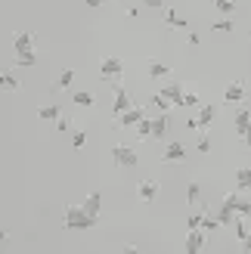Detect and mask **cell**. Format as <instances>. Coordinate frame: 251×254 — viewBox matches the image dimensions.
I'll return each instance as SVG.
<instances>
[{"label": "cell", "mask_w": 251, "mask_h": 254, "mask_svg": "<svg viewBox=\"0 0 251 254\" xmlns=\"http://www.w3.org/2000/svg\"><path fill=\"white\" fill-rule=\"evenodd\" d=\"M62 226L71 230V233H81V230L96 226V217H93V214H87L84 205H68L65 211H62Z\"/></svg>", "instance_id": "1"}, {"label": "cell", "mask_w": 251, "mask_h": 254, "mask_svg": "<svg viewBox=\"0 0 251 254\" xmlns=\"http://www.w3.org/2000/svg\"><path fill=\"white\" fill-rule=\"evenodd\" d=\"M99 74H103L106 84H121L124 62H121L118 56H103V62H99Z\"/></svg>", "instance_id": "2"}, {"label": "cell", "mask_w": 251, "mask_h": 254, "mask_svg": "<svg viewBox=\"0 0 251 254\" xmlns=\"http://www.w3.org/2000/svg\"><path fill=\"white\" fill-rule=\"evenodd\" d=\"M112 161H115L118 168H136V164H140V155H136L133 146L118 143V146H112Z\"/></svg>", "instance_id": "3"}, {"label": "cell", "mask_w": 251, "mask_h": 254, "mask_svg": "<svg viewBox=\"0 0 251 254\" xmlns=\"http://www.w3.org/2000/svg\"><path fill=\"white\" fill-rule=\"evenodd\" d=\"M236 201H239V195H236V192H227V195L220 198L217 220H220L223 226H233V220H236Z\"/></svg>", "instance_id": "4"}, {"label": "cell", "mask_w": 251, "mask_h": 254, "mask_svg": "<svg viewBox=\"0 0 251 254\" xmlns=\"http://www.w3.org/2000/svg\"><path fill=\"white\" fill-rule=\"evenodd\" d=\"M34 47H37V31H19L12 37V50L16 53H34Z\"/></svg>", "instance_id": "5"}, {"label": "cell", "mask_w": 251, "mask_h": 254, "mask_svg": "<svg viewBox=\"0 0 251 254\" xmlns=\"http://www.w3.org/2000/svg\"><path fill=\"white\" fill-rule=\"evenodd\" d=\"M112 87H115V103H112V115L118 118V115H124L127 109H133V99H130V93L124 90L121 84H112Z\"/></svg>", "instance_id": "6"}, {"label": "cell", "mask_w": 251, "mask_h": 254, "mask_svg": "<svg viewBox=\"0 0 251 254\" xmlns=\"http://www.w3.org/2000/svg\"><path fill=\"white\" fill-rule=\"evenodd\" d=\"M205 248V230H189L183 239V254H202Z\"/></svg>", "instance_id": "7"}, {"label": "cell", "mask_w": 251, "mask_h": 254, "mask_svg": "<svg viewBox=\"0 0 251 254\" xmlns=\"http://www.w3.org/2000/svg\"><path fill=\"white\" fill-rule=\"evenodd\" d=\"M143 118H146L143 106H133V109H127V112H124V115H118L115 121H118V127H121V130H130V127H136V124H140Z\"/></svg>", "instance_id": "8"}, {"label": "cell", "mask_w": 251, "mask_h": 254, "mask_svg": "<svg viewBox=\"0 0 251 254\" xmlns=\"http://www.w3.org/2000/svg\"><path fill=\"white\" fill-rule=\"evenodd\" d=\"M158 192H161V183L158 180H140L136 183V195H140V201H155L158 198Z\"/></svg>", "instance_id": "9"}, {"label": "cell", "mask_w": 251, "mask_h": 254, "mask_svg": "<svg viewBox=\"0 0 251 254\" xmlns=\"http://www.w3.org/2000/svg\"><path fill=\"white\" fill-rule=\"evenodd\" d=\"M158 93H165L174 106H183V93H186V87H183L180 81H165V84L158 87Z\"/></svg>", "instance_id": "10"}, {"label": "cell", "mask_w": 251, "mask_h": 254, "mask_svg": "<svg viewBox=\"0 0 251 254\" xmlns=\"http://www.w3.org/2000/svg\"><path fill=\"white\" fill-rule=\"evenodd\" d=\"M183 158H186V146L180 143V139L168 143L165 152H161V161H165V164H177V161H183Z\"/></svg>", "instance_id": "11"}, {"label": "cell", "mask_w": 251, "mask_h": 254, "mask_svg": "<svg viewBox=\"0 0 251 254\" xmlns=\"http://www.w3.org/2000/svg\"><path fill=\"white\" fill-rule=\"evenodd\" d=\"M248 127H251V112L245 106H236V112H233V130L239 133V136H245Z\"/></svg>", "instance_id": "12"}, {"label": "cell", "mask_w": 251, "mask_h": 254, "mask_svg": "<svg viewBox=\"0 0 251 254\" xmlns=\"http://www.w3.org/2000/svg\"><path fill=\"white\" fill-rule=\"evenodd\" d=\"M223 103H227V106H242L245 103V87H242V81L227 84V90H223Z\"/></svg>", "instance_id": "13"}, {"label": "cell", "mask_w": 251, "mask_h": 254, "mask_svg": "<svg viewBox=\"0 0 251 254\" xmlns=\"http://www.w3.org/2000/svg\"><path fill=\"white\" fill-rule=\"evenodd\" d=\"M37 118H41V121H47V124H56V121L62 118V109H59V103H44L41 109H37Z\"/></svg>", "instance_id": "14"}, {"label": "cell", "mask_w": 251, "mask_h": 254, "mask_svg": "<svg viewBox=\"0 0 251 254\" xmlns=\"http://www.w3.org/2000/svg\"><path fill=\"white\" fill-rule=\"evenodd\" d=\"M165 22L171 25L174 31H189V19H186V16H180L177 9H165Z\"/></svg>", "instance_id": "15"}, {"label": "cell", "mask_w": 251, "mask_h": 254, "mask_svg": "<svg viewBox=\"0 0 251 254\" xmlns=\"http://www.w3.org/2000/svg\"><path fill=\"white\" fill-rule=\"evenodd\" d=\"M195 118H198V124H202V130H208V127L214 124V118H217V106H214V103H205L202 109H198Z\"/></svg>", "instance_id": "16"}, {"label": "cell", "mask_w": 251, "mask_h": 254, "mask_svg": "<svg viewBox=\"0 0 251 254\" xmlns=\"http://www.w3.org/2000/svg\"><path fill=\"white\" fill-rule=\"evenodd\" d=\"M146 74H149L152 81H158V78H168L171 68L165 65V62H158V59H149V62H146Z\"/></svg>", "instance_id": "17"}, {"label": "cell", "mask_w": 251, "mask_h": 254, "mask_svg": "<svg viewBox=\"0 0 251 254\" xmlns=\"http://www.w3.org/2000/svg\"><path fill=\"white\" fill-rule=\"evenodd\" d=\"M168 136V112H158L152 118V139H165Z\"/></svg>", "instance_id": "18"}, {"label": "cell", "mask_w": 251, "mask_h": 254, "mask_svg": "<svg viewBox=\"0 0 251 254\" xmlns=\"http://www.w3.org/2000/svg\"><path fill=\"white\" fill-rule=\"evenodd\" d=\"M71 99H74V106H81V109H93V106H96V99H93L90 90H78Z\"/></svg>", "instance_id": "19"}, {"label": "cell", "mask_w": 251, "mask_h": 254, "mask_svg": "<svg viewBox=\"0 0 251 254\" xmlns=\"http://www.w3.org/2000/svg\"><path fill=\"white\" fill-rule=\"evenodd\" d=\"M99 205H103V195H99V192H90V195L84 198V211H87V214H93V217L99 214Z\"/></svg>", "instance_id": "20"}, {"label": "cell", "mask_w": 251, "mask_h": 254, "mask_svg": "<svg viewBox=\"0 0 251 254\" xmlns=\"http://www.w3.org/2000/svg\"><path fill=\"white\" fill-rule=\"evenodd\" d=\"M186 201H189V205H202V183H189L186 186Z\"/></svg>", "instance_id": "21"}, {"label": "cell", "mask_w": 251, "mask_h": 254, "mask_svg": "<svg viewBox=\"0 0 251 254\" xmlns=\"http://www.w3.org/2000/svg\"><path fill=\"white\" fill-rule=\"evenodd\" d=\"M0 87H3V93H12V90H19V78L12 71H3V78H0Z\"/></svg>", "instance_id": "22"}, {"label": "cell", "mask_w": 251, "mask_h": 254, "mask_svg": "<svg viewBox=\"0 0 251 254\" xmlns=\"http://www.w3.org/2000/svg\"><path fill=\"white\" fill-rule=\"evenodd\" d=\"M149 103H152V109H155V112H168V109L174 106L165 93H152V99H149Z\"/></svg>", "instance_id": "23"}, {"label": "cell", "mask_w": 251, "mask_h": 254, "mask_svg": "<svg viewBox=\"0 0 251 254\" xmlns=\"http://www.w3.org/2000/svg\"><path fill=\"white\" fill-rule=\"evenodd\" d=\"M133 130H136V136H140V139H152V118H143Z\"/></svg>", "instance_id": "24"}, {"label": "cell", "mask_w": 251, "mask_h": 254, "mask_svg": "<svg viewBox=\"0 0 251 254\" xmlns=\"http://www.w3.org/2000/svg\"><path fill=\"white\" fill-rule=\"evenodd\" d=\"M220 226H223V223L217 220V214H211V211H208V214H205V220H202V230H205V233H217Z\"/></svg>", "instance_id": "25"}, {"label": "cell", "mask_w": 251, "mask_h": 254, "mask_svg": "<svg viewBox=\"0 0 251 254\" xmlns=\"http://www.w3.org/2000/svg\"><path fill=\"white\" fill-rule=\"evenodd\" d=\"M236 186H239V189H251V168H239V171H236Z\"/></svg>", "instance_id": "26"}, {"label": "cell", "mask_w": 251, "mask_h": 254, "mask_svg": "<svg viewBox=\"0 0 251 254\" xmlns=\"http://www.w3.org/2000/svg\"><path fill=\"white\" fill-rule=\"evenodd\" d=\"M233 233H236V239H239V242L251 233V230H248V223H245V217H239V214H236V220H233Z\"/></svg>", "instance_id": "27"}, {"label": "cell", "mask_w": 251, "mask_h": 254, "mask_svg": "<svg viewBox=\"0 0 251 254\" xmlns=\"http://www.w3.org/2000/svg\"><path fill=\"white\" fill-rule=\"evenodd\" d=\"M34 62H37V56H34V53H16L12 65H16V68H28V65H34Z\"/></svg>", "instance_id": "28"}, {"label": "cell", "mask_w": 251, "mask_h": 254, "mask_svg": "<svg viewBox=\"0 0 251 254\" xmlns=\"http://www.w3.org/2000/svg\"><path fill=\"white\" fill-rule=\"evenodd\" d=\"M214 9L220 16H233L236 12V0H214Z\"/></svg>", "instance_id": "29"}, {"label": "cell", "mask_w": 251, "mask_h": 254, "mask_svg": "<svg viewBox=\"0 0 251 254\" xmlns=\"http://www.w3.org/2000/svg\"><path fill=\"white\" fill-rule=\"evenodd\" d=\"M205 214H208V211H192L189 217H186V226H189V230H202V220H205Z\"/></svg>", "instance_id": "30"}, {"label": "cell", "mask_w": 251, "mask_h": 254, "mask_svg": "<svg viewBox=\"0 0 251 254\" xmlns=\"http://www.w3.org/2000/svg\"><path fill=\"white\" fill-rule=\"evenodd\" d=\"M183 106H186V109H195V106H202V99H198V93L192 90V87H186V93H183Z\"/></svg>", "instance_id": "31"}, {"label": "cell", "mask_w": 251, "mask_h": 254, "mask_svg": "<svg viewBox=\"0 0 251 254\" xmlns=\"http://www.w3.org/2000/svg\"><path fill=\"white\" fill-rule=\"evenodd\" d=\"M211 28H214L217 34H230V31H233V16H223L220 22H214V25H211Z\"/></svg>", "instance_id": "32"}, {"label": "cell", "mask_w": 251, "mask_h": 254, "mask_svg": "<svg viewBox=\"0 0 251 254\" xmlns=\"http://www.w3.org/2000/svg\"><path fill=\"white\" fill-rule=\"evenodd\" d=\"M236 214H239V217H251V201L239 195V201H236Z\"/></svg>", "instance_id": "33"}, {"label": "cell", "mask_w": 251, "mask_h": 254, "mask_svg": "<svg viewBox=\"0 0 251 254\" xmlns=\"http://www.w3.org/2000/svg\"><path fill=\"white\" fill-rule=\"evenodd\" d=\"M71 81H74V71H71V68H65V71L59 74V81H56V90H62V87H68Z\"/></svg>", "instance_id": "34"}, {"label": "cell", "mask_w": 251, "mask_h": 254, "mask_svg": "<svg viewBox=\"0 0 251 254\" xmlns=\"http://www.w3.org/2000/svg\"><path fill=\"white\" fill-rule=\"evenodd\" d=\"M71 146H74V149H84V146H87V133H84V130H78V133L71 136Z\"/></svg>", "instance_id": "35"}, {"label": "cell", "mask_w": 251, "mask_h": 254, "mask_svg": "<svg viewBox=\"0 0 251 254\" xmlns=\"http://www.w3.org/2000/svg\"><path fill=\"white\" fill-rule=\"evenodd\" d=\"M56 127H59V133H65V130H71V118H68V115H62V118L56 121Z\"/></svg>", "instance_id": "36"}, {"label": "cell", "mask_w": 251, "mask_h": 254, "mask_svg": "<svg viewBox=\"0 0 251 254\" xmlns=\"http://www.w3.org/2000/svg\"><path fill=\"white\" fill-rule=\"evenodd\" d=\"M195 146H198V152H205V155H208V152H211V139H208V136H198Z\"/></svg>", "instance_id": "37"}, {"label": "cell", "mask_w": 251, "mask_h": 254, "mask_svg": "<svg viewBox=\"0 0 251 254\" xmlns=\"http://www.w3.org/2000/svg\"><path fill=\"white\" fill-rule=\"evenodd\" d=\"M140 3L143 6H152V9H161V6H165V0H140Z\"/></svg>", "instance_id": "38"}, {"label": "cell", "mask_w": 251, "mask_h": 254, "mask_svg": "<svg viewBox=\"0 0 251 254\" xmlns=\"http://www.w3.org/2000/svg\"><path fill=\"white\" fill-rule=\"evenodd\" d=\"M84 3H87V6H90V9H99V6H106V3H109V0H84Z\"/></svg>", "instance_id": "39"}, {"label": "cell", "mask_w": 251, "mask_h": 254, "mask_svg": "<svg viewBox=\"0 0 251 254\" xmlns=\"http://www.w3.org/2000/svg\"><path fill=\"white\" fill-rule=\"evenodd\" d=\"M242 254H251V233L242 239Z\"/></svg>", "instance_id": "40"}, {"label": "cell", "mask_w": 251, "mask_h": 254, "mask_svg": "<svg viewBox=\"0 0 251 254\" xmlns=\"http://www.w3.org/2000/svg\"><path fill=\"white\" fill-rule=\"evenodd\" d=\"M186 34H189V47H198V44H202V37H198L195 31H186Z\"/></svg>", "instance_id": "41"}, {"label": "cell", "mask_w": 251, "mask_h": 254, "mask_svg": "<svg viewBox=\"0 0 251 254\" xmlns=\"http://www.w3.org/2000/svg\"><path fill=\"white\" fill-rule=\"evenodd\" d=\"M127 19H140V9H136V6H127Z\"/></svg>", "instance_id": "42"}, {"label": "cell", "mask_w": 251, "mask_h": 254, "mask_svg": "<svg viewBox=\"0 0 251 254\" xmlns=\"http://www.w3.org/2000/svg\"><path fill=\"white\" fill-rule=\"evenodd\" d=\"M124 254H146V251H140L136 245H127V248H124Z\"/></svg>", "instance_id": "43"}, {"label": "cell", "mask_w": 251, "mask_h": 254, "mask_svg": "<svg viewBox=\"0 0 251 254\" xmlns=\"http://www.w3.org/2000/svg\"><path fill=\"white\" fill-rule=\"evenodd\" d=\"M245 146L251 149V127H248V133H245Z\"/></svg>", "instance_id": "44"}, {"label": "cell", "mask_w": 251, "mask_h": 254, "mask_svg": "<svg viewBox=\"0 0 251 254\" xmlns=\"http://www.w3.org/2000/svg\"><path fill=\"white\" fill-rule=\"evenodd\" d=\"M34 254H44V251H34Z\"/></svg>", "instance_id": "45"}]
</instances>
